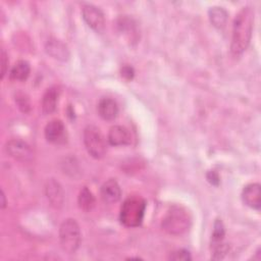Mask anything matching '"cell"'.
I'll list each match as a JSON object with an SVG mask.
<instances>
[{
    "label": "cell",
    "instance_id": "obj_1",
    "mask_svg": "<svg viewBox=\"0 0 261 261\" xmlns=\"http://www.w3.org/2000/svg\"><path fill=\"white\" fill-rule=\"evenodd\" d=\"M254 9L251 6L243 7L234 17L230 51L234 56L241 55L248 47L253 30Z\"/></svg>",
    "mask_w": 261,
    "mask_h": 261
},
{
    "label": "cell",
    "instance_id": "obj_2",
    "mask_svg": "<svg viewBox=\"0 0 261 261\" xmlns=\"http://www.w3.org/2000/svg\"><path fill=\"white\" fill-rule=\"evenodd\" d=\"M191 223L192 217L190 212L182 206L174 205L164 215L161 226L169 234L180 236L189 230Z\"/></svg>",
    "mask_w": 261,
    "mask_h": 261
},
{
    "label": "cell",
    "instance_id": "obj_3",
    "mask_svg": "<svg viewBox=\"0 0 261 261\" xmlns=\"http://www.w3.org/2000/svg\"><path fill=\"white\" fill-rule=\"evenodd\" d=\"M146 209V202L140 196L127 197L120 207V221L126 227L139 226L143 219Z\"/></svg>",
    "mask_w": 261,
    "mask_h": 261
},
{
    "label": "cell",
    "instance_id": "obj_4",
    "mask_svg": "<svg viewBox=\"0 0 261 261\" xmlns=\"http://www.w3.org/2000/svg\"><path fill=\"white\" fill-rule=\"evenodd\" d=\"M82 240L81 229L74 219H65L59 228V241L62 250L68 254L74 253Z\"/></svg>",
    "mask_w": 261,
    "mask_h": 261
},
{
    "label": "cell",
    "instance_id": "obj_5",
    "mask_svg": "<svg viewBox=\"0 0 261 261\" xmlns=\"http://www.w3.org/2000/svg\"><path fill=\"white\" fill-rule=\"evenodd\" d=\"M84 144L88 153L96 159L102 158L106 153L105 138L95 125H88L84 129Z\"/></svg>",
    "mask_w": 261,
    "mask_h": 261
},
{
    "label": "cell",
    "instance_id": "obj_6",
    "mask_svg": "<svg viewBox=\"0 0 261 261\" xmlns=\"http://www.w3.org/2000/svg\"><path fill=\"white\" fill-rule=\"evenodd\" d=\"M5 150L9 156L21 162H28L33 159V150L31 146L19 139H12L5 145Z\"/></svg>",
    "mask_w": 261,
    "mask_h": 261
},
{
    "label": "cell",
    "instance_id": "obj_7",
    "mask_svg": "<svg viewBox=\"0 0 261 261\" xmlns=\"http://www.w3.org/2000/svg\"><path fill=\"white\" fill-rule=\"evenodd\" d=\"M83 17L87 24L94 31L100 33L105 27V17L101 9L93 4H85L82 9Z\"/></svg>",
    "mask_w": 261,
    "mask_h": 261
},
{
    "label": "cell",
    "instance_id": "obj_8",
    "mask_svg": "<svg viewBox=\"0 0 261 261\" xmlns=\"http://www.w3.org/2000/svg\"><path fill=\"white\" fill-rule=\"evenodd\" d=\"M45 138L53 144H62L66 141V129L63 122L59 119L49 121L44 129Z\"/></svg>",
    "mask_w": 261,
    "mask_h": 261
},
{
    "label": "cell",
    "instance_id": "obj_9",
    "mask_svg": "<svg viewBox=\"0 0 261 261\" xmlns=\"http://www.w3.org/2000/svg\"><path fill=\"white\" fill-rule=\"evenodd\" d=\"M45 195L51 206L60 208L64 202V193L61 185L54 178H49L45 184Z\"/></svg>",
    "mask_w": 261,
    "mask_h": 261
},
{
    "label": "cell",
    "instance_id": "obj_10",
    "mask_svg": "<svg viewBox=\"0 0 261 261\" xmlns=\"http://www.w3.org/2000/svg\"><path fill=\"white\" fill-rule=\"evenodd\" d=\"M243 202L256 210L261 207V187L259 184H249L244 187L242 192Z\"/></svg>",
    "mask_w": 261,
    "mask_h": 261
},
{
    "label": "cell",
    "instance_id": "obj_11",
    "mask_svg": "<svg viewBox=\"0 0 261 261\" xmlns=\"http://www.w3.org/2000/svg\"><path fill=\"white\" fill-rule=\"evenodd\" d=\"M100 196L102 201L106 204L116 203L121 196V190L118 182L113 178L106 180L101 186Z\"/></svg>",
    "mask_w": 261,
    "mask_h": 261
},
{
    "label": "cell",
    "instance_id": "obj_12",
    "mask_svg": "<svg viewBox=\"0 0 261 261\" xmlns=\"http://www.w3.org/2000/svg\"><path fill=\"white\" fill-rule=\"evenodd\" d=\"M45 50L48 55L57 60L66 61L69 58V50L67 46L62 41L56 38H50L47 41L45 45Z\"/></svg>",
    "mask_w": 261,
    "mask_h": 261
},
{
    "label": "cell",
    "instance_id": "obj_13",
    "mask_svg": "<svg viewBox=\"0 0 261 261\" xmlns=\"http://www.w3.org/2000/svg\"><path fill=\"white\" fill-rule=\"evenodd\" d=\"M132 137L128 129L122 125H114L109 129L108 142L112 146H125L130 144Z\"/></svg>",
    "mask_w": 261,
    "mask_h": 261
},
{
    "label": "cell",
    "instance_id": "obj_14",
    "mask_svg": "<svg viewBox=\"0 0 261 261\" xmlns=\"http://www.w3.org/2000/svg\"><path fill=\"white\" fill-rule=\"evenodd\" d=\"M98 113L104 120H113L118 114L116 102L110 98H102L97 106Z\"/></svg>",
    "mask_w": 261,
    "mask_h": 261
},
{
    "label": "cell",
    "instance_id": "obj_15",
    "mask_svg": "<svg viewBox=\"0 0 261 261\" xmlns=\"http://www.w3.org/2000/svg\"><path fill=\"white\" fill-rule=\"evenodd\" d=\"M58 95L59 92L56 87H50L46 90L42 98V111L44 114H51L55 111Z\"/></svg>",
    "mask_w": 261,
    "mask_h": 261
},
{
    "label": "cell",
    "instance_id": "obj_16",
    "mask_svg": "<svg viewBox=\"0 0 261 261\" xmlns=\"http://www.w3.org/2000/svg\"><path fill=\"white\" fill-rule=\"evenodd\" d=\"M31 66L28 61L25 60H19L17 61L11 68L9 76L13 81H25L28 76L30 75Z\"/></svg>",
    "mask_w": 261,
    "mask_h": 261
},
{
    "label": "cell",
    "instance_id": "obj_17",
    "mask_svg": "<svg viewBox=\"0 0 261 261\" xmlns=\"http://www.w3.org/2000/svg\"><path fill=\"white\" fill-rule=\"evenodd\" d=\"M209 19L211 23L218 29H222L227 20V12L223 7L219 6H214L211 7L208 11Z\"/></svg>",
    "mask_w": 261,
    "mask_h": 261
},
{
    "label": "cell",
    "instance_id": "obj_18",
    "mask_svg": "<svg viewBox=\"0 0 261 261\" xmlns=\"http://www.w3.org/2000/svg\"><path fill=\"white\" fill-rule=\"evenodd\" d=\"M77 203L81 209H83L84 211H90L94 208L95 206V197L93 196L92 192L87 188L84 187L80 194H79V198H77Z\"/></svg>",
    "mask_w": 261,
    "mask_h": 261
},
{
    "label": "cell",
    "instance_id": "obj_19",
    "mask_svg": "<svg viewBox=\"0 0 261 261\" xmlns=\"http://www.w3.org/2000/svg\"><path fill=\"white\" fill-rule=\"evenodd\" d=\"M213 233H212V247L219 245L221 243H223V238H224V226L221 220L216 219V221L214 222V226H213Z\"/></svg>",
    "mask_w": 261,
    "mask_h": 261
},
{
    "label": "cell",
    "instance_id": "obj_20",
    "mask_svg": "<svg viewBox=\"0 0 261 261\" xmlns=\"http://www.w3.org/2000/svg\"><path fill=\"white\" fill-rule=\"evenodd\" d=\"M15 102L22 112H28L31 108L29 98L23 93H18L15 95Z\"/></svg>",
    "mask_w": 261,
    "mask_h": 261
},
{
    "label": "cell",
    "instance_id": "obj_21",
    "mask_svg": "<svg viewBox=\"0 0 261 261\" xmlns=\"http://www.w3.org/2000/svg\"><path fill=\"white\" fill-rule=\"evenodd\" d=\"M170 259H172V260H190L191 256L187 250H177V251L173 252V254L170 256Z\"/></svg>",
    "mask_w": 261,
    "mask_h": 261
},
{
    "label": "cell",
    "instance_id": "obj_22",
    "mask_svg": "<svg viewBox=\"0 0 261 261\" xmlns=\"http://www.w3.org/2000/svg\"><path fill=\"white\" fill-rule=\"evenodd\" d=\"M8 65V57L4 49L1 50V79L4 77Z\"/></svg>",
    "mask_w": 261,
    "mask_h": 261
},
{
    "label": "cell",
    "instance_id": "obj_23",
    "mask_svg": "<svg viewBox=\"0 0 261 261\" xmlns=\"http://www.w3.org/2000/svg\"><path fill=\"white\" fill-rule=\"evenodd\" d=\"M121 75L127 80L133 79L134 76V70L130 66H123L121 69Z\"/></svg>",
    "mask_w": 261,
    "mask_h": 261
},
{
    "label": "cell",
    "instance_id": "obj_24",
    "mask_svg": "<svg viewBox=\"0 0 261 261\" xmlns=\"http://www.w3.org/2000/svg\"><path fill=\"white\" fill-rule=\"evenodd\" d=\"M208 174H209V175H211V177H210V176H207L208 180H209L211 184L215 185V184H214V180H216V182L218 184V181H219V177H218L217 173H215L214 171H210Z\"/></svg>",
    "mask_w": 261,
    "mask_h": 261
},
{
    "label": "cell",
    "instance_id": "obj_25",
    "mask_svg": "<svg viewBox=\"0 0 261 261\" xmlns=\"http://www.w3.org/2000/svg\"><path fill=\"white\" fill-rule=\"evenodd\" d=\"M1 198H2V203H1V207H2V208H4V207H5V205H6V201H5V195H4L3 191H2V194H1Z\"/></svg>",
    "mask_w": 261,
    "mask_h": 261
}]
</instances>
